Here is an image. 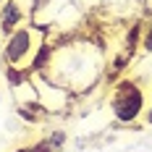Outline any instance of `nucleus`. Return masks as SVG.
I'll return each mask as SVG.
<instances>
[{
  "label": "nucleus",
  "mask_w": 152,
  "mask_h": 152,
  "mask_svg": "<svg viewBox=\"0 0 152 152\" xmlns=\"http://www.w3.org/2000/svg\"><path fill=\"white\" fill-rule=\"evenodd\" d=\"M13 152H31V150H29V147H16Z\"/></svg>",
  "instance_id": "nucleus-11"
},
{
  "label": "nucleus",
  "mask_w": 152,
  "mask_h": 152,
  "mask_svg": "<svg viewBox=\"0 0 152 152\" xmlns=\"http://www.w3.org/2000/svg\"><path fill=\"white\" fill-rule=\"evenodd\" d=\"M31 24V16L29 11L21 5V0H5L0 5V31L3 34H11L18 26H26Z\"/></svg>",
  "instance_id": "nucleus-4"
},
{
  "label": "nucleus",
  "mask_w": 152,
  "mask_h": 152,
  "mask_svg": "<svg viewBox=\"0 0 152 152\" xmlns=\"http://www.w3.org/2000/svg\"><path fill=\"white\" fill-rule=\"evenodd\" d=\"M16 113H18V118L21 121H26V123H42L50 115L47 113V107L34 97V100H18L16 102Z\"/></svg>",
  "instance_id": "nucleus-6"
},
{
  "label": "nucleus",
  "mask_w": 152,
  "mask_h": 152,
  "mask_svg": "<svg viewBox=\"0 0 152 152\" xmlns=\"http://www.w3.org/2000/svg\"><path fill=\"white\" fill-rule=\"evenodd\" d=\"M3 3H5V0H0V5H3Z\"/></svg>",
  "instance_id": "nucleus-12"
},
{
  "label": "nucleus",
  "mask_w": 152,
  "mask_h": 152,
  "mask_svg": "<svg viewBox=\"0 0 152 152\" xmlns=\"http://www.w3.org/2000/svg\"><path fill=\"white\" fill-rule=\"evenodd\" d=\"M63 3L66 0H31V24L42 29L47 21H53L58 16Z\"/></svg>",
  "instance_id": "nucleus-5"
},
{
  "label": "nucleus",
  "mask_w": 152,
  "mask_h": 152,
  "mask_svg": "<svg viewBox=\"0 0 152 152\" xmlns=\"http://www.w3.org/2000/svg\"><path fill=\"white\" fill-rule=\"evenodd\" d=\"M100 74V55L92 50V45H74L55 50L53 66L47 71V79L55 81L63 89H81L92 84Z\"/></svg>",
  "instance_id": "nucleus-1"
},
{
  "label": "nucleus",
  "mask_w": 152,
  "mask_h": 152,
  "mask_svg": "<svg viewBox=\"0 0 152 152\" xmlns=\"http://www.w3.org/2000/svg\"><path fill=\"white\" fill-rule=\"evenodd\" d=\"M47 142H50V144H53L55 150H61L63 144H66V131H61V129H55V131H53V134L47 137Z\"/></svg>",
  "instance_id": "nucleus-8"
},
{
  "label": "nucleus",
  "mask_w": 152,
  "mask_h": 152,
  "mask_svg": "<svg viewBox=\"0 0 152 152\" xmlns=\"http://www.w3.org/2000/svg\"><path fill=\"white\" fill-rule=\"evenodd\" d=\"M45 45L42 39V29L26 24V26H18L16 31L5 34L3 39V63L5 66H16V68H29L31 58L37 55V50Z\"/></svg>",
  "instance_id": "nucleus-3"
},
{
  "label": "nucleus",
  "mask_w": 152,
  "mask_h": 152,
  "mask_svg": "<svg viewBox=\"0 0 152 152\" xmlns=\"http://www.w3.org/2000/svg\"><path fill=\"white\" fill-rule=\"evenodd\" d=\"M142 118H144V123H150V126H152V105L144 110V115H142Z\"/></svg>",
  "instance_id": "nucleus-10"
},
{
  "label": "nucleus",
  "mask_w": 152,
  "mask_h": 152,
  "mask_svg": "<svg viewBox=\"0 0 152 152\" xmlns=\"http://www.w3.org/2000/svg\"><path fill=\"white\" fill-rule=\"evenodd\" d=\"M107 107H110V115L113 121L121 123V126H134L142 121L144 110H147V94L139 79L131 76H123L113 84L110 97H107Z\"/></svg>",
  "instance_id": "nucleus-2"
},
{
  "label": "nucleus",
  "mask_w": 152,
  "mask_h": 152,
  "mask_svg": "<svg viewBox=\"0 0 152 152\" xmlns=\"http://www.w3.org/2000/svg\"><path fill=\"white\" fill-rule=\"evenodd\" d=\"M142 50L144 53H152V21L144 24V34H142Z\"/></svg>",
  "instance_id": "nucleus-7"
},
{
  "label": "nucleus",
  "mask_w": 152,
  "mask_h": 152,
  "mask_svg": "<svg viewBox=\"0 0 152 152\" xmlns=\"http://www.w3.org/2000/svg\"><path fill=\"white\" fill-rule=\"evenodd\" d=\"M29 150H31V152H58L50 142H47V137L39 139V142H34V144H29Z\"/></svg>",
  "instance_id": "nucleus-9"
}]
</instances>
